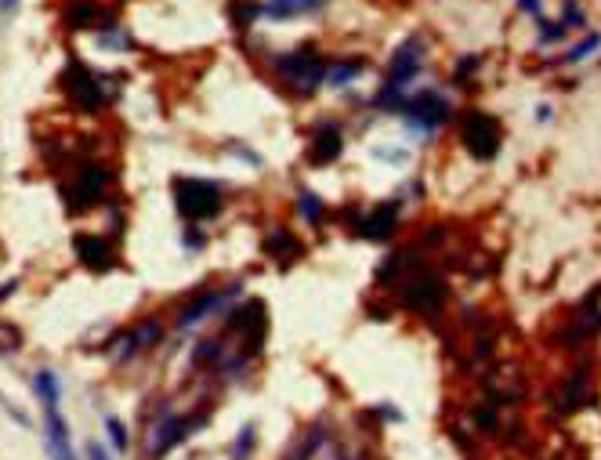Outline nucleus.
<instances>
[{"mask_svg": "<svg viewBox=\"0 0 601 460\" xmlns=\"http://www.w3.org/2000/svg\"><path fill=\"white\" fill-rule=\"evenodd\" d=\"M420 54H424V40L420 37H409L395 47V54L388 58V84L402 87L420 73Z\"/></svg>", "mask_w": 601, "mask_h": 460, "instance_id": "obj_8", "label": "nucleus"}, {"mask_svg": "<svg viewBox=\"0 0 601 460\" xmlns=\"http://www.w3.org/2000/svg\"><path fill=\"white\" fill-rule=\"evenodd\" d=\"M15 290H18V283H15V280H11V283H0V301H8Z\"/></svg>", "mask_w": 601, "mask_h": 460, "instance_id": "obj_34", "label": "nucleus"}, {"mask_svg": "<svg viewBox=\"0 0 601 460\" xmlns=\"http://www.w3.org/2000/svg\"><path fill=\"white\" fill-rule=\"evenodd\" d=\"M561 22H565V25H583V15H580V8H576V4H565V11H561Z\"/></svg>", "mask_w": 601, "mask_h": 460, "instance_id": "obj_31", "label": "nucleus"}, {"mask_svg": "<svg viewBox=\"0 0 601 460\" xmlns=\"http://www.w3.org/2000/svg\"><path fill=\"white\" fill-rule=\"evenodd\" d=\"M326 66L330 62L315 47H297L290 54H275L272 58V69L287 80L294 91H301V95H311V91L326 80Z\"/></svg>", "mask_w": 601, "mask_h": 460, "instance_id": "obj_1", "label": "nucleus"}, {"mask_svg": "<svg viewBox=\"0 0 601 460\" xmlns=\"http://www.w3.org/2000/svg\"><path fill=\"white\" fill-rule=\"evenodd\" d=\"M66 91H69V98L80 105V109H102L105 105V87H102V80L94 76L84 62H69V69H66Z\"/></svg>", "mask_w": 601, "mask_h": 460, "instance_id": "obj_5", "label": "nucleus"}, {"mask_svg": "<svg viewBox=\"0 0 601 460\" xmlns=\"http://www.w3.org/2000/svg\"><path fill=\"white\" fill-rule=\"evenodd\" d=\"M265 251L272 254V258H282V261H290L301 247H297V243H294V236L287 232V229H275L268 239H265Z\"/></svg>", "mask_w": 601, "mask_h": 460, "instance_id": "obj_18", "label": "nucleus"}, {"mask_svg": "<svg viewBox=\"0 0 601 460\" xmlns=\"http://www.w3.org/2000/svg\"><path fill=\"white\" fill-rule=\"evenodd\" d=\"M460 138L474 160H493L500 152V124L489 113H464L460 120Z\"/></svg>", "mask_w": 601, "mask_h": 460, "instance_id": "obj_3", "label": "nucleus"}, {"mask_svg": "<svg viewBox=\"0 0 601 460\" xmlns=\"http://www.w3.org/2000/svg\"><path fill=\"white\" fill-rule=\"evenodd\" d=\"M22 345V333L11 323H0V352H18Z\"/></svg>", "mask_w": 601, "mask_h": 460, "instance_id": "obj_28", "label": "nucleus"}, {"mask_svg": "<svg viewBox=\"0 0 601 460\" xmlns=\"http://www.w3.org/2000/svg\"><path fill=\"white\" fill-rule=\"evenodd\" d=\"M340 149H344L340 131L330 127V124H323L319 131H315L311 145H308V163H311V167H326V163H333V160L340 156Z\"/></svg>", "mask_w": 601, "mask_h": 460, "instance_id": "obj_14", "label": "nucleus"}, {"mask_svg": "<svg viewBox=\"0 0 601 460\" xmlns=\"http://www.w3.org/2000/svg\"><path fill=\"white\" fill-rule=\"evenodd\" d=\"M174 200H178V210L188 222L214 218V214L221 210V189L214 185V181H203V178H178L174 181Z\"/></svg>", "mask_w": 601, "mask_h": 460, "instance_id": "obj_2", "label": "nucleus"}, {"mask_svg": "<svg viewBox=\"0 0 601 460\" xmlns=\"http://www.w3.org/2000/svg\"><path fill=\"white\" fill-rule=\"evenodd\" d=\"M105 432H109V442H113V449L127 453V446H131V435H127V427H123V420H120V417H105Z\"/></svg>", "mask_w": 601, "mask_h": 460, "instance_id": "obj_23", "label": "nucleus"}, {"mask_svg": "<svg viewBox=\"0 0 601 460\" xmlns=\"http://www.w3.org/2000/svg\"><path fill=\"white\" fill-rule=\"evenodd\" d=\"M402 301L409 304V309H417V312H435L438 304L446 301V283H442L435 272H417V275L406 280Z\"/></svg>", "mask_w": 601, "mask_h": 460, "instance_id": "obj_6", "label": "nucleus"}, {"mask_svg": "<svg viewBox=\"0 0 601 460\" xmlns=\"http://www.w3.org/2000/svg\"><path fill=\"white\" fill-rule=\"evenodd\" d=\"M395 222H399V203H381L373 214L355 222V232L362 239H388L395 232Z\"/></svg>", "mask_w": 601, "mask_h": 460, "instance_id": "obj_13", "label": "nucleus"}, {"mask_svg": "<svg viewBox=\"0 0 601 460\" xmlns=\"http://www.w3.org/2000/svg\"><path fill=\"white\" fill-rule=\"evenodd\" d=\"M297 214H301L308 225H319V222H323V200L315 196V192H308V189H301V192H297Z\"/></svg>", "mask_w": 601, "mask_h": 460, "instance_id": "obj_20", "label": "nucleus"}, {"mask_svg": "<svg viewBox=\"0 0 601 460\" xmlns=\"http://www.w3.org/2000/svg\"><path fill=\"white\" fill-rule=\"evenodd\" d=\"M15 4H18V0H0V8H4V11H11Z\"/></svg>", "mask_w": 601, "mask_h": 460, "instance_id": "obj_36", "label": "nucleus"}, {"mask_svg": "<svg viewBox=\"0 0 601 460\" xmlns=\"http://www.w3.org/2000/svg\"><path fill=\"white\" fill-rule=\"evenodd\" d=\"M450 113H453L450 98H442L438 91H420L417 98H409V102H406V116H409V124L420 127V131H435L438 124H446Z\"/></svg>", "mask_w": 601, "mask_h": 460, "instance_id": "obj_7", "label": "nucleus"}, {"mask_svg": "<svg viewBox=\"0 0 601 460\" xmlns=\"http://www.w3.org/2000/svg\"><path fill=\"white\" fill-rule=\"evenodd\" d=\"M188 435V424L181 417H164L160 424L152 427V439H149V456H164L167 449H174L181 439Z\"/></svg>", "mask_w": 601, "mask_h": 460, "instance_id": "obj_15", "label": "nucleus"}, {"mask_svg": "<svg viewBox=\"0 0 601 460\" xmlns=\"http://www.w3.org/2000/svg\"><path fill=\"white\" fill-rule=\"evenodd\" d=\"M87 460H109V453H105L98 442H91V446H87Z\"/></svg>", "mask_w": 601, "mask_h": 460, "instance_id": "obj_33", "label": "nucleus"}, {"mask_svg": "<svg viewBox=\"0 0 601 460\" xmlns=\"http://www.w3.org/2000/svg\"><path fill=\"white\" fill-rule=\"evenodd\" d=\"M73 247H76V258H80L87 268H98V272L113 268V247H109L105 236H98V232H80V236L73 239Z\"/></svg>", "mask_w": 601, "mask_h": 460, "instance_id": "obj_11", "label": "nucleus"}, {"mask_svg": "<svg viewBox=\"0 0 601 460\" xmlns=\"http://www.w3.org/2000/svg\"><path fill=\"white\" fill-rule=\"evenodd\" d=\"M94 18H98V4H91V0H73V8L66 11V25H73V29H80Z\"/></svg>", "mask_w": 601, "mask_h": 460, "instance_id": "obj_21", "label": "nucleus"}, {"mask_svg": "<svg viewBox=\"0 0 601 460\" xmlns=\"http://www.w3.org/2000/svg\"><path fill=\"white\" fill-rule=\"evenodd\" d=\"M479 66H482V58H479V54H464V62L457 66V73H453V76H457V80H467V76H471L474 69H479Z\"/></svg>", "mask_w": 601, "mask_h": 460, "instance_id": "obj_30", "label": "nucleus"}, {"mask_svg": "<svg viewBox=\"0 0 601 460\" xmlns=\"http://www.w3.org/2000/svg\"><path fill=\"white\" fill-rule=\"evenodd\" d=\"M239 294V283H232V287H221V290H203L200 297H193L185 304V309L178 312V326L185 330V326H196L200 319H207L210 312H217L225 301H232Z\"/></svg>", "mask_w": 601, "mask_h": 460, "instance_id": "obj_9", "label": "nucleus"}, {"mask_svg": "<svg viewBox=\"0 0 601 460\" xmlns=\"http://www.w3.org/2000/svg\"><path fill=\"white\" fill-rule=\"evenodd\" d=\"M44 446H47L51 460H76L73 446H69V424L62 420L58 406H44Z\"/></svg>", "mask_w": 601, "mask_h": 460, "instance_id": "obj_10", "label": "nucleus"}, {"mask_svg": "<svg viewBox=\"0 0 601 460\" xmlns=\"http://www.w3.org/2000/svg\"><path fill=\"white\" fill-rule=\"evenodd\" d=\"M261 15V4H258V0H236V4H232V18H236V25H250V22H254Z\"/></svg>", "mask_w": 601, "mask_h": 460, "instance_id": "obj_25", "label": "nucleus"}, {"mask_svg": "<svg viewBox=\"0 0 601 460\" xmlns=\"http://www.w3.org/2000/svg\"><path fill=\"white\" fill-rule=\"evenodd\" d=\"M377 413H381V417H388V420H402V413H399V410H391L388 403H384L381 410H377Z\"/></svg>", "mask_w": 601, "mask_h": 460, "instance_id": "obj_35", "label": "nucleus"}, {"mask_svg": "<svg viewBox=\"0 0 601 460\" xmlns=\"http://www.w3.org/2000/svg\"><path fill=\"white\" fill-rule=\"evenodd\" d=\"M160 333H164V330H160V323H156V319H145L142 326H134V330H131L134 348H138V352H142V348H152L156 341H160Z\"/></svg>", "mask_w": 601, "mask_h": 460, "instance_id": "obj_22", "label": "nucleus"}, {"mask_svg": "<svg viewBox=\"0 0 601 460\" xmlns=\"http://www.w3.org/2000/svg\"><path fill=\"white\" fill-rule=\"evenodd\" d=\"M250 449H254V424H246L243 432H239V439H236V446H232V460L250 456Z\"/></svg>", "mask_w": 601, "mask_h": 460, "instance_id": "obj_27", "label": "nucleus"}, {"mask_svg": "<svg viewBox=\"0 0 601 460\" xmlns=\"http://www.w3.org/2000/svg\"><path fill=\"white\" fill-rule=\"evenodd\" d=\"M366 73V62L362 58H348V62H330L326 66V87H344L348 80H355V76H362Z\"/></svg>", "mask_w": 601, "mask_h": 460, "instance_id": "obj_16", "label": "nucleus"}, {"mask_svg": "<svg viewBox=\"0 0 601 460\" xmlns=\"http://www.w3.org/2000/svg\"><path fill=\"white\" fill-rule=\"evenodd\" d=\"M319 0H268L261 4V15L268 18H290V15H301V11H311Z\"/></svg>", "mask_w": 601, "mask_h": 460, "instance_id": "obj_17", "label": "nucleus"}, {"mask_svg": "<svg viewBox=\"0 0 601 460\" xmlns=\"http://www.w3.org/2000/svg\"><path fill=\"white\" fill-rule=\"evenodd\" d=\"M402 268H406V254H391V258H384L381 268H377V280H381V283H391Z\"/></svg>", "mask_w": 601, "mask_h": 460, "instance_id": "obj_26", "label": "nucleus"}, {"mask_svg": "<svg viewBox=\"0 0 601 460\" xmlns=\"http://www.w3.org/2000/svg\"><path fill=\"white\" fill-rule=\"evenodd\" d=\"M109 181H113V174H109L102 163H84V167L69 178V185H66V207H69V210H87V207H94V203L105 196Z\"/></svg>", "mask_w": 601, "mask_h": 460, "instance_id": "obj_4", "label": "nucleus"}, {"mask_svg": "<svg viewBox=\"0 0 601 460\" xmlns=\"http://www.w3.org/2000/svg\"><path fill=\"white\" fill-rule=\"evenodd\" d=\"M565 37V22H544V33H540V44H558Z\"/></svg>", "mask_w": 601, "mask_h": 460, "instance_id": "obj_29", "label": "nucleus"}, {"mask_svg": "<svg viewBox=\"0 0 601 460\" xmlns=\"http://www.w3.org/2000/svg\"><path fill=\"white\" fill-rule=\"evenodd\" d=\"M518 11H525V15H540V0H518Z\"/></svg>", "mask_w": 601, "mask_h": 460, "instance_id": "obj_32", "label": "nucleus"}, {"mask_svg": "<svg viewBox=\"0 0 601 460\" xmlns=\"http://www.w3.org/2000/svg\"><path fill=\"white\" fill-rule=\"evenodd\" d=\"M597 47H601V33H587V37H583L573 51H568V54L561 58V62H583V58H587V54H594Z\"/></svg>", "mask_w": 601, "mask_h": 460, "instance_id": "obj_24", "label": "nucleus"}, {"mask_svg": "<svg viewBox=\"0 0 601 460\" xmlns=\"http://www.w3.org/2000/svg\"><path fill=\"white\" fill-rule=\"evenodd\" d=\"M33 391L40 395V403H44V406H58L62 388H58V377H55L51 370H37V377H33Z\"/></svg>", "mask_w": 601, "mask_h": 460, "instance_id": "obj_19", "label": "nucleus"}, {"mask_svg": "<svg viewBox=\"0 0 601 460\" xmlns=\"http://www.w3.org/2000/svg\"><path fill=\"white\" fill-rule=\"evenodd\" d=\"M583 406H594V388H590V366H580L565 377V388H561V406L558 410H583Z\"/></svg>", "mask_w": 601, "mask_h": 460, "instance_id": "obj_12", "label": "nucleus"}]
</instances>
